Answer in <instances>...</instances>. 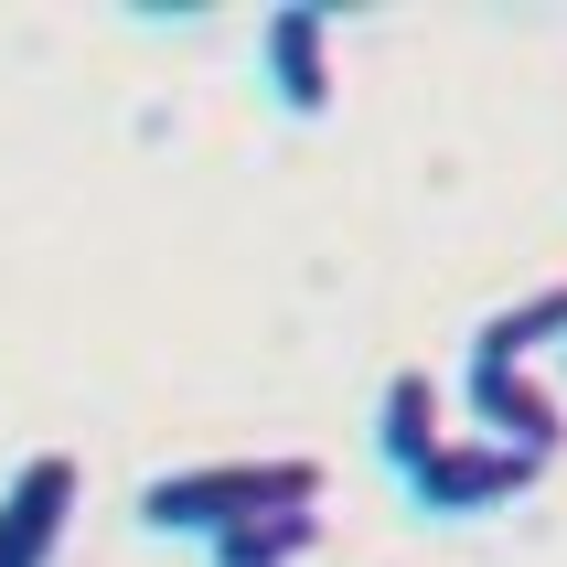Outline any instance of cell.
I'll return each instance as SVG.
<instances>
[{
    "label": "cell",
    "instance_id": "277c9868",
    "mask_svg": "<svg viewBox=\"0 0 567 567\" xmlns=\"http://www.w3.org/2000/svg\"><path fill=\"white\" fill-rule=\"evenodd\" d=\"M461 396H472V429H482V440L525 450V461H557L567 417H557V396H546L536 364H461Z\"/></svg>",
    "mask_w": 567,
    "mask_h": 567
},
{
    "label": "cell",
    "instance_id": "6da1fadb",
    "mask_svg": "<svg viewBox=\"0 0 567 567\" xmlns=\"http://www.w3.org/2000/svg\"><path fill=\"white\" fill-rule=\"evenodd\" d=\"M257 514H321V461H193V472L140 482L151 536H236Z\"/></svg>",
    "mask_w": 567,
    "mask_h": 567
},
{
    "label": "cell",
    "instance_id": "5b68a950",
    "mask_svg": "<svg viewBox=\"0 0 567 567\" xmlns=\"http://www.w3.org/2000/svg\"><path fill=\"white\" fill-rule=\"evenodd\" d=\"M257 64H268V96L289 118H321L332 107V11H311V0L268 11L257 22Z\"/></svg>",
    "mask_w": 567,
    "mask_h": 567
},
{
    "label": "cell",
    "instance_id": "ba28073f",
    "mask_svg": "<svg viewBox=\"0 0 567 567\" xmlns=\"http://www.w3.org/2000/svg\"><path fill=\"white\" fill-rule=\"evenodd\" d=\"M311 546H321V514H257V525L215 536L204 557H215V567H300Z\"/></svg>",
    "mask_w": 567,
    "mask_h": 567
},
{
    "label": "cell",
    "instance_id": "3957f363",
    "mask_svg": "<svg viewBox=\"0 0 567 567\" xmlns=\"http://www.w3.org/2000/svg\"><path fill=\"white\" fill-rule=\"evenodd\" d=\"M75 493H86V472L64 450H32L22 472H11V493H0V567H54Z\"/></svg>",
    "mask_w": 567,
    "mask_h": 567
},
{
    "label": "cell",
    "instance_id": "8992f818",
    "mask_svg": "<svg viewBox=\"0 0 567 567\" xmlns=\"http://www.w3.org/2000/svg\"><path fill=\"white\" fill-rule=\"evenodd\" d=\"M450 440H461V429H450L440 375H429V364H396V375H385V396H375V461H385L396 482H417Z\"/></svg>",
    "mask_w": 567,
    "mask_h": 567
},
{
    "label": "cell",
    "instance_id": "52a82bcc",
    "mask_svg": "<svg viewBox=\"0 0 567 567\" xmlns=\"http://www.w3.org/2000/svg\"><path fill=\"white\" fill-rule=\"evenodd\" d=\"M546 343L567 353V289H525L514 311H493V321L472 332V364H536Z\"/></svg>",
    "mask_w": 567,
    "mask_h": 567
},
{
    "label": "cell",
    "instance_id": "7a4b0ae2",
    "mask_svg": "<svg viewBox=\"0 0 567 567\" xmlns=\"http://www.w3.org/2000/svg\"><path fill=\"white\" fill-rule=\"evenodd\" d=\"M536 482H546V461H525V450H504V440H482V429H461V440H450L440 461L408 482V504L429 514V525H482V514L525 504Z\"/></svg>",
    "mask_w": 567,
    "mask_h": 567
}]
</instances>
